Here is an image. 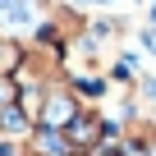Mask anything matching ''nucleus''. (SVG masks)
<instances>
[{
  "label": "nucleus",
  "instance_id": "nucleus-3",
  "mask_svg": "<svg viewBox=\"0 0 156 156\" xmlns=\"http://www.w3.org/2000/svg\"><path fill=\"white\" fill-rule=\"evenodd\" d=\"M87 5H110V0H87Z\"/></svg>",
  "mask_w": 156,
  "mask_h": 156
},
{
  "label": "nucleus",
  "instance_id": "nucleus-1",
  "mask_svg": "<svg viewBox=\"0 0 156 156\" xmlns=\"http://www.w3.org/2000/svg\"><path fill=\"white\" fill-rule=\"evenodd\" d=\"M78 110H83V101H78V92H73L69 83H46L41 106H37V129H55V133H64V129L73 124Z\"/></svg>",
  "mask_w": 156,
  "mask_h": 156
},
{
  "label": "nucleus",
  "instance_id": "nucleus-2",
  "mask_svg": "<svg viewBox=\"0 0 156 156\" xmlns=\"http://www.w3.org/2000/svg\"><path fill=\"white\" fill-rule=\"evenodd\" d=\"M14 101H19V83H14V78H0V110L14 106Z\"/></svg>",
  "mask_w": 156,
  "mask_h": 156
}]
</instances>
